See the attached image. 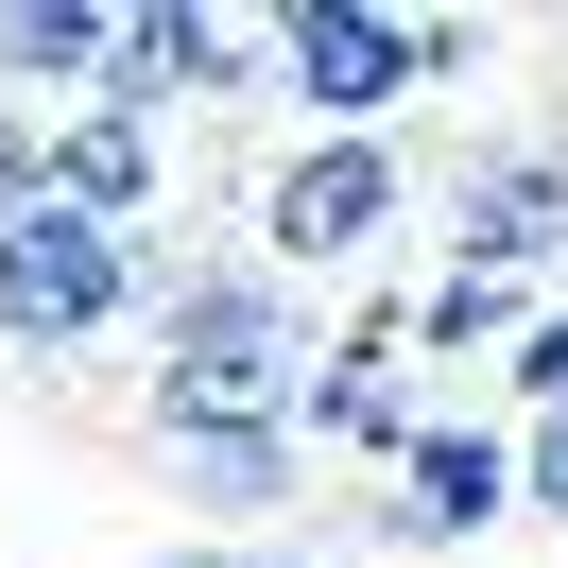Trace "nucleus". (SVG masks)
<instances>
[{
	"label": "nucleus",
	"instance_id": "f8f14e48",
	"mask_svg": "<svg viewBox=\"0 0 568 568\" xmlns=\"http://www.w3.org/2000/svg\"><path fill=\"white\" fill-rule=\"evenodd\" d=\"M499 414H568V293L534 311V345L499 362Z\"/></svg>",
	"mask_w": 568,
	"mask_h": 568
},
{
	"label": "nucleus",
	"instance_id": "0eeeda50",
	"mask_svg": "<svg viewBox=\"0 0 568 568\" xmlns=\"http://www.w3.org/2000/svg\"><path fill=\"white\" fill-rule=\"evenodd\" d=\"M139 448L190 483V517H224V534H276L293 499H311V430L293 414H155L139 396Z\"/></svg>",
	"mask_w": 568,
	"mask_h": 568
},
{
	"label": "nucleus",
	"instance_id": "2eb2a0df",
	"mask_svg": "<svg viewBox=\"0 0 568 568\" xmlns=\"http://www.w3.org/2000/svg\"><path fill=\"white\" fill-rule=\"evenodd\" d=\"M139 568H311L293 534H173V551H139Z\"/></svg>",
	"mask_w": 568,
	"mask_h": 568
},
{
	"label": "nucleus",
	"instance_id": "7ed1b4c3",
	"mask_svg": "<svg viewBox=\"0 0 568 568\" xmlns=\"http://www.w3.org/2000/svg\"><path fill=\"white\" fill-rule=\"evenodd\" d=\"M155 242H173V224H155ZM155 242H121V224H87V207H18L0 224V379L155 327Z\"/></svg>",
	"mask_w": 568,
	"mask_h": 568
},
{
	"label": "nucleus",
	"instance_id": "9d476101",
	"mask_svg": "<svg viewBox=\"0 0 568 568\" xmlns=\"http://www.w3.org/2000/svg\"><path fill=\"white\" fill-rule=\"evenodd\" d=\"M104 87V0H0V104L70 121Z\"/></svg>",
	"mask_w": 568,
	"mask_h": 568
},
{
	"label": "nucleus",
	"instance_id": "20e7f679",
	"mask_svg": "<svg viewBox=\"0 0 568 568\" xmlns=\"http://www.w3.org/2000/svg\"><path fill=\"white\" fill-rule=\"evenodd\" d=\"M414 207H430V173H414L396 139H276V155H258V190H242V242L276 258V276L345 293Z\"/></svg>",
	"mask_w": 568,
	"mask_h": 568
},
{
	"label": "nucleus",
	"instance_id": "1a4fd4ad",
	"mask_svg": "<svg viewBox=\"0 0 568 568\" xmlns=\"http://www.w3.org/2000/svg\"><path fill=\"white\" fill-rule=\"evenodd\" d=\"M52 207H87V224H121V242H155V207H173V139H155V121L70 104V121H52Z\"/></svg>",
	"mask_w": 568,
	"mask_h": 568
},
{
	"label": "nucleus",
	"instance_id": "f03ea898",
	"mask_svg": "<svg viewBox=\"0 0 568 568\" xmlns=\"http://www.w3.org/2000/svg\"><path fill=\"white\" fill-rule=\"evenodd\" d=\"M483 70V18H414V0H276V104L293 139H396L430 87Z\"/></svg>",
	"mask_w": 568,
	"mask_h": 568
},
{
	"label": "nucleus",
	"instance_id": "9b49d317",
	"mask_svg": "<svg viewBox=\"0 0 568 568\" xmlns=\"http://www.w3.org/2000/svg\"><path fill=\"white\" fill-rule=\"evenodd\" d=\"M173 18V104H276V18H190V0H155Z\"/></svg>",
	"mask_w": 568,
	"mask_h": 568
},
{
	"label": "nucleus",
	"instance_id": "39448f33",
	"mask_svg": "<svg viewBox=\"0 0 568 568\" xmlns=\"http://www.w3.org/2000/svg\"><path fill=\"white\" fill-rule=\"evenodd\" d=\"M430 258L465 276H517V293H568V121H499L430 173Z\"/></svg>",
	"mask_w": 568,
	"mask_h": 568
},
{
	"label": "nucleus",
	"instance_id": "ddd939ff",
	"mask_svg": "<svg viewBox=\"0 0 568 568\" xmlns=\"http://www.w3.org/2000/svg\"><path fill=\"white\" fill-rule=\"evenodd\" d=\"M18 207H52V121L36 104H0V224H18Z\"/></svg>",
	"mask_w": 568,
	"mask_h": 568
},
{
	"label": "nucleus",
	"instance_id": "f257e3e1",
	"mask_svg": "<svg viewBox=\"0 0 568 568\" xmlns=\"http://www.w3.org/2000/svg\"><path fill=\"white\" fill-rule=\"evenodd\" d=\"M327 362V293L258 242H155V414H293Z\"/></svg>",
	"mask_w": 568,
	"mask_h": 568
},
{
	"label": "nucleus",
	"instance_id": "4468645a",
	"mask_svg": "<svg viewBox=\"0 0 568 568\" xmlns=\"http://www.w3.org/2000/svg\"><path fill=\"white\" fill-rule=\"evenodd\" d=\"M517 517H568V414H517Z\"/></svg>",
	"mask_w": 568,
	"mask_h": 568
},
{
	"label": "nucleus",
	"instance_id": "6e6552de",
	"mask_svg": "<svg viewBox=\"0 0 568 568\" xmlns=\"http://www.w3.org/2000/svg\"><path fill=\"white\" fill-rule=\"evenodd\" d=\"M517 517V414H430V448L396 465V499L362 534L379 551H465V534H499Z\"/></svg>",
	"mask_w": 568,
	"mask_h": 568
},
{
	"label": "nucleus",
	"instance_id": "423d86ee",
	"mask_svg": "<svg viewBox=\"0 0 568 568\" xmlns=\"http://www.w3.org/2000/svg\"><path fill=\"white\" fill-rule=\"evenodd\" d=\"M430 362H414V293H362L345 327H327V362H311V396H293V430H311V465H414L430 448Z\"/></svg>",
	"mask_w": 568,
	"mask_h": 568
}]
</instances>
